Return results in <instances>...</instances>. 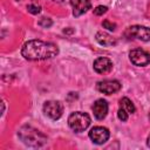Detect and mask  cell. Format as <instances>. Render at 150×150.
Here are the masks:
<instances>
[{
	"label": "cell",
	"mask_w": 150,
	"mask_h": 150,
	"mask_svg": "<svg viewBox=\"0 0 150 150\" xmlns=\"http://www.w3.org/2000/svg\"><path fill=\"white\" fill-rule=\"evenodd\" d=\"M21 54L25 59L30 61L47 60L56 56L59 54V48L56 45L52 42H46L41 40H30L22 46Z\"/></svg>",
	"instance_id": "obj_1"
},
{
	"label": "cell",
	"mask_w": 150,
	"mask_h": 150,
	"mask_svg": "<svg viewBox=\"0 0 150 150\" xmlns=\"http://www.w3.org/2000/svg\"><path fill=\"white\" fill-rule=\"evenodd\" d=\"M19 138L28 146L33 148H40L47 142V137L38 129L30 127V125H23L18 131Z\"/></svg>",
	"instance_id": "obj_2"
},
{
	"label": "cell",
	"mask_w": 150,
	"mask_h": 150,
	"mask_svg": "<svg viewBox=\"0 0 150 150\" xmlns=\"http://www.w3.org/2000/svg\"><path fill=\"white\" fill-rule=\"evenodd\" d=\"M89 124H90V117L86 112L75 111V112H71L68 117V125L75 132L84 131L89 127Z\"/></svg>",
	"instance_id": "obj_3"
},
{
	"label": "cell",
	"mask_w": 150,
	"mask_h": 150,
	"mask_svg": "<svg viewBox=\"0 0 150 150\" xmlns=\"http://www.w3.org/2000/svg\"><path fill=\"white\" fill-rule=\"evenodd\" d=\"M124 34L128 39H137L144 42L150 41V28L144 27V26H138V25L131 26L127 28Z\"/></svg>",
	"instance_id": "obj_4"
},
{
	"label": "cell",
	"mask_w": 150,
	"mask_h": 150,
	"mask_svg": "<svg viewBox=\"0 0 150 150\" xmlns=\"http://www.w3.org/2000/svg\"><path fill=\"white\" fill-rule=\"evenodd\" d=\"M42 109H43L45 115L54 121L59 120L63 112V107H62L61 102H59V101H46L43 103Z\"/></svg>",
	"instance_id": "obj_5"
},
{
	"label": "cell",
	"mask_w": 150,
	"mask_h": 150,
	"mask_svg": "<svg viewBox=\"0 0 150 150\" xmlns=\"http://www.w3.org/2000/svg\"><path fill=\"white\" fill-rule=\"evenodd\" d=\"M110 132L104 127H94L89 131V138L95 144H103L109 139Z\"/></svg>",
	"instance_id": "obj_6"
},
{
	"label": "cell",
	"mask_w": 150,
	"mask_h": 150,
	"mask_svg": "<svg viewBox=\"0 0 150 150\" xmlns=\"http://www.w3.org/2000/svg\"><path fill=\"white\" fill-rule=\"evenodd\" d=\"M129 57H130V61L135 64V66H146L150 63V55L141 49V48H136V49H132L130 53H129Z\"/></svg>",
	"instance_id": "obj_7"
},
{
	"label": "cell",
	"mask_w": 150,
	"mask_h": 150,
	"mask_svg": "<svg viewBox=\"0 0 150 150\" xmlns=\"http://www.w3.org/2000/svg\"><path fill=\"white\" fill-rule=\"evenodd\" d=\"M121 87L122 86L117 80H103V81L97 82V84H96V89L107 95H111V94L118 91L121 89Z\"/></svg>",
	"instance_id": "obj_8"
},
{
	"label": "cell",
	"mask_w": 150,
	"mask_h": 150,
	"mask_svg": "<svg viewBox=\"0 0 150 150\" xmlns=\"http://www.w3.org/2000/svg\"><path fill=\"white\" fill-rule=\"evenodd\" d=\"M70 5L73 7V15L80 16L84 14L91 7L90 0H70Z\"/></svg>",
	"instance_id": "obj_9"
},
{
	"label": "cell",
	"mask_w": 150,
	"mask_h": 150,
	"mask_svg": "<svg viewBox=\"0 0 150 150\" xmlns=\"http://www.w3.org/2000/svg\"><path fill=\"white\" fill-rule=\"evenodd\" d=\"M94 69L98 74L109 73L112 69V62L107 57H98L94 61Z\"/></svg>",
	"instance_id": "obj_10"
},
{
	"label": "cell",
	"mask_w": 150,
	"mask_h": 150,
	"mask_svg": "<svg viewBox=\"0 0 150 150\" xmlns=\"http://www.w3.org/2000/svg\"><path fill=\"white\" fill-rule=\"evenodd\" d=\"M93 111H94V116L97 120H103L108 114V103H107V101H104L103 98L97 100L93 105Z\"/></svg>",
	"instance_id": "obj_11"
},
{
	"label": "cell",
	"mask_w": 150,
	"mask_h": 150,
	"mask_svg": "<svg viewBox=\"0 0 150 150\" xmlns=\"http://www.w3.org/2000/svg\"><path fill=\"white\" fill-rule=\"evenodd\" d=\"M95 39L101 46H105V47L115 46L117 43V40L114 36H111L110 34L104 33V32H97L95 35Z\"/></svg>",
	"instance_id": "obj_12"
},
{
	"label": "cell",
	"mask_w": 150,
	"mask_h": 150,
	"mask_svg": "<svg viewBox=\"0 0 150 150\" xmlns=\"http://www.w3.org/2000/svg\"><path fill=\"white\" fill-rule=\"evenodd\" d=\"M120 104H121V107H122L123 109H125V110L128 111V114H134L135 110H136L134 103H132L128 97H123V98L120 101Z\"/></svg>",
	"instance_id": "obj_13"
},
{
	"label": "cell",
	"mask_w": 150,
	"mask_h": 150,
	"mask_svg": "<svg viewBox=\"0 0 150 150\" xmlns=\"http://www.w3.org/2000/svg\"><path fill=\"white\" fill-rule=\"evenodd\" d=\"M117 117H118L122 122H125V121L128 120V111L121 107V108L118 109V111H117Z\"/></svg>",
	"instance_id": "obj_14"
},
{
	"label": "cell",
	"mask_w": 150,
	"mask_h": 150,
	"mask_svg": "<svg viewBox=\"0 0 150 150\" xmlns=\"http://www.w3.org/2000/svg\"><path fill=\"white\" fill-rule=\"evenodd\" d=\"M27 9H28V12H29V13H32V14H39V13H40V11H41V7H40L39 5L30 4V5H28V6H27Z\"/></svg>",
	"instance_id": "obj_15"
},
{
	"label": "cell",
	"mask_w": 150,
	"mask_h": 150,
	"mask_svg": "<svg viewBox=\"0 0 150 150\" xmlns=\"http://www.w3.org/2000/svg\"><path fill=\"white\" fill-rule=\"evenodd\" d=\"M52 20L49 19V18H42V19H40V21H39V25L41 26V27H45V28H48V27H50L52 26Z\"/></svg>",
	"instance_id": "obj_16"
},
{
	"label": "cell",
	"mask_w": 150,
	"mask_h": 150,
	"mask_svg": "<svg viewBox=\"0 0 150 150\" xmlns=\"http://www.w3.org/2000/svg\"><path fill=\"white\" fill-rule=\"evenodd\" d=\"M107 6H97L95 9H94V14L95 15H103L105 12H107Z\"/></svg>",
	"instance_id": "obj_17"
},
{
	"label": "cell",
	"mask_w": 150,
	"mask_h": 150,
	"mask_svg": "<svg viewBox=\"0 0 150 150\" xmlns=\"http://www.w3.org/2000/svg\"><path fill=\"white\" fill-rule=\"evenodd\" d=\"M102 26H103L104 28L109 29V30H115V28H116V25L112 23V22H110L109 20H104V21L102 22Z\"/></svg>",
	"instance_id": "obj_18"
},
{
	"label": "cell",
	"mask_w": 150,
	"mask_h": 150,
	"mask_svg": "<svg viewBox=\"0 0 150 150\" xmlns=\"http://www.w3.org/2000/svg\"><path fill=\"white\" fill-rule=\"evenodd\" d=\"M63 33L64 34H71V33H74V29L73 28H66V29H63Z\"/></svg>",
	"instance_id": "obj_19"
},
{
	"label": "cell",
	"mask_w": 150,
	"mask_h": 150,
	"mask_svg": "<svg viewBox=\"0 0 150 150\" xmlns=\"http://www.w3.org/2000/svg\"><path fill=\"white\" fill-rule=\"evenodd\" d=\"M148 146L150 148V135L148 136Z\"/></svg>",
	"instance_id": "obj_20"
},
{
	"label": "cell",
	"mask_w": 150,
	"mask_h": 150,
	"mask_svg": "<svg viewBox=\"0 0 150 150\" xmlns=\"http://www.w3.org/2000/svg\"><path fill=\"white\" fill-rule=\"evenodd\" d=\"M52 1H55V2H63L64 0H52Z\"/></svg>",
	"instance_id": "obj_21"
}]
</instances>
